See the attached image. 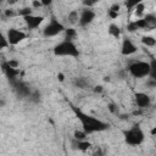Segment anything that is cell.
<instances>
[{
    "mask_svg": "<svg viewBox=\"0 0 156 156\" xmlns=\"http://www.w3.org/2000/svg\"><path fill=\"white\" fill-rule=\"evenodd\" d=\"M63 32H65V40L73 41V39L77 37V30L74 28H66Z\"/></svg>",
    "mask_w": 156,
    "mask_h": 156,
    "instance_id": "cell-16",
    "label": "cell"
},
{
    "mask_svg": "<svg viewBox=\"0 0 156 156\" xmlns=\"http://www.w3.org/2000/svg\"><path fill=\"white\" fill-rule=\"evenodd\" d=\"M54 55L55 56H69L77 57L79 56V50L77 49L76 44L71 40H62L61 43L54 46Z\"/></svg>",
    "mask_w": 156,
    "mask_h": 156,
    "instance_id": "cell-3",
    "label": "cell"
},
{
    "mask_svg": "<svg viewBox=\"0 0 156 156\" xmlns=\"http://www.w3.org/2000/svg\"><path fill=\"white\" fill-rule=\"evenodd\" d=\"M88 84H89L88 80H87L85 78H83V77H80V78H76V79H74V85L78 87V88H80V89L87 88Z\"/></svg>",
    "mask_w": 156,
    "mask_h": 156,
    "instance_id": "cell-19",
    "label": "cell"
},
{
    "mask_svg": "<svg viewBox=\"0 0 156 156\" xmlns=\"http://www.w3.org/2000/svg\"><path fill=\"white\" fill-rule=\"evenodd\" d=\"M16 15H17V12H16L15 10H11V9H7V10H5V16H6L7 18L15 17Z\"/></svg>",
    "mask_w": 156,
    "mask_h": 156,
    "instance_id": "cell-28",
    "label": "cell"
},
{
    "mask_svg": "<svg viewBox=\"0 0 156 156\" xmlns=\"http://www.w3.org/2000/svg\"><path fill=\"white\" fill-rule=\"evenodd\" d=\"M74 145H76L74 147L80 150V151H87L91 146V144L87 140H76V139H74Z\"/></svg>",
    "mask_w": 156,
    "mask_h": 156,
    "instance_id": "cell-13",
    "label": "cell"
},
{
    "mask_svg": "<svg viewBox=\"0 0 156 156\" xmlns=\"http://www.w3.org/2000/svg\"><path fill=\"white\" fill-rule=\"evenodd\" d=\"M110 9H111V10H113V11H116V12H118V11H119V9H121V5H119V4H113Z\"/></svg>",
    "mask_w": 156,
    "mask_h": 156,
    "instance_id": "cell-33",
    "label": "cell"
},
{
    "mask_svg": "<svg viewBox=\"0 0 156 156\" xmlns=\"http://www.w3.org/2000/svg\"><path fill=\"white\" fill-rule=\"evenodd\" d=\"M108 34H110V35H112L113 38L118 39V38L121 37V28H119L117 24L111 23V24L108 26Z\"/></svg>",
    "mask_w": 156,
    "mask_h": 156,
    "instance_id": "cell-14",
    "label": "cell"
},
{
    "mask_svg": "<svg viewBox=\"0 0 156 156\" xmlns=\"http://www.w3.org/2000/svg\"><path fill=\"white\" fill-rule=\"evenodd\" d=\"M99 1H100V0H91V2H93V4H94V5H95V4H98V2H99Z\"/></svg>",
    "mask_w": 156,
    "mask_h": 156,
    "instance_id": "cell-39",
    "label": "cell"
},
{
    "mask_svg": "<svg viewBox=\"0 0 156 156\" xmlns=\"http://www.w3.org/2000/svg\"><path fill=\"white\" fill-rule=\"evenodd\" d=\"M1 69H2V72L5 73V76L7 77V79L10 80V83L15 82V80L17 79V76L20 74V69L11 67V66L7 63V61L1 62Z\"/></svg>",
    "mask_w": 156,
    "mask_h": 156,
    "instance_id": "cell-9",
    "label": "cell"
},
{
    "mask_svg": "<svg viewBox=\"0 0 156 156\" xmlns=\"http://www.w3.org/2000/svg\"><path fill=\"white\" fill-rule=\"evenodd\" d=\"M94 18H95V12H94L90 7H87V9H84V10L79 13L78 24H79L80 27H85V26H88L89 23H91Z\"/></svg>",
    "mask_w": 156,
    "mask_h": 156,
    "instance_id": "cell-8",
    "label": "cell"
},
{
    "mask_svg": "<svg viewBox=\"0 0 156 156\" xmlns=\"http://www.w3.org/2000/svg\"><path fill=\"white\" fill-rule=\"evenodd\" d=\"M141 43L146 46H155L156 44V39L154 37H150V35H144L141 38Z\"/></svg>",
    "mask_w": 156,
    "mask_h": 156,
    "instance_id": "cell-18",
    "label": "cell"
},
{
    "mask_svg": "<svg viewBox=\"0 0 156 156\" xmlns=\"http://www.w3.org/2000/svg\"><path fill=\"white\" fill-rule=\"evenodd\" d=\"M133 115H134V116H140V115H141V108H139V110H135V111H133Z\"/></svg>",
    "mask_w": 156,
    "mask_h": 156,
    "instance_id": "cell-37",
    "label": "cell"
},
{
    "mask_svg": "<svg viewBox=\"0 0 156 156\" xmlns=\"http://www.w3.org/2000/svg\"><path fill=\"white\" fill-rule=\"evenodd\" d=\"M23 20H24L28 29H37L43 23L44 17L43 16H37V15H28V16H24Z\"/></svg>",
    "mask_w": 156,
    "mask_h": 156,
    "instance_id": "cell-11",
    "label": "cell"
},
{
    "mask_svg": "<svg viewBox=\"0 0 156 156\" xmlns=\"http://www.w3.org/2000/svg\"><path fill=\"white\" fill-rule=\"evenodd\" d=\"M134 100H135V104L138 106V108H145V107H149L151 105V98L146 94V93H141V91H138L134 94Z\"/></svg>",
    "mask_w": 156,
    "mask_h": 156,
    "instance_id": "cell-10",
    "label": "cell"
},
{
    "mask_svg": "<svg viewBox=\"0 0 156 156\" xmlns=\"http://www.w3.org/2000/svg\"><path fill=\"white\" fill-rule=\"evenodd\" d=\"M127 30H128V32H130V33H133V32L138 30V27H136V24H135V21H133V22H129V23H128V26H127Z\"/></svg>",
    "mask_w": 156,
    "mask_h": 156,
    "instance_id": "cell-27",
    "label": "cell"
},
{
    "mask_svg": "<svg viewBox=\"0 0 156 156\" xmlns=\"http://www.w3.org/2000/svg\"><path fill=\"white\" fill-rule=\"evenodd\" d=\"M128 72L134 78H144L149 77L150 73V63L146 61H135L128 66Z\"/></svg>",
    "mask_w": 156,
    "mask_h": 156,
    "instance_id": "cell-4",
    "label": "cell"
},
{
    "mask_svg": "<svg viewBox=\"0 0 156 156\" xmlns=\"http://www.w3.org/2000/svg\"><path fill=\"white\" fill-rule=\"evenodd\" d=\"M135 52H136V46L134 45V43L129 38H124L122 41V46H121V54L123 56H129Z\"/></svg>",
    "mask_w": 156,
    "mask_h": 156,
    "instance_id": "cell-12",
    "label": "cell"
},
{
    "mask_svg": "<svg viewBox=\"0 0 156 156\" xmlns=\"http://www.w3.org/2000/svg\"><path fill=\"white\" fill-rule=\"evenodd\" d=\"M39 1L41 2L43 6H49V5H51V2H52V0H39Z\"/></svg>",
    "mask_w": 156,
    "mask_h": 156,
    "instance_id": "cell-34",
    "label": "cell"
},
{
    "mask_svg": "<svg viewBox=\"0 0 156 156\" xmlns=\"http://www.w3.org/2000/svg\"><path fill=\"white\" fill-rule=\"evenodd\" d=\"M10 44H9V41H7V39H6V37L0 32V50H2V49H5V48H7Z\"/></svg>",
    "mask_w": 156,
    "mask_h": 156,
    "instance_id": "cell-24",
    "label": "cell"
},
{
    "mask_svg": "<svg viewBox=\"0 0 156 156\" xmlns=\"http://www.w3.org/2000/svg\"><path fill=\"white\" fill-rule=\"evenodd\" d=\"M134 9H135V11H134L135 16H136V17H141V15L144 13V10H145L144 1H143V2H140V4H138L136 6H134Z\"/></svg>",
    "mask_w": 156,
    "mask_h": 156,
    "instance_id": "cell-20",
    "label": "cell"
},
{
    "mask_svg": "<svg viewBox=\"0 0 156 156\" xmlns=\"http://www.w3.org/2000/svg\"><path fill=\"white\" fill-rule=\"evenodd\" d=\"M29 100L33 101V102H39V100H40V93L38 90L32 91L30 95H29Z\"/></svg>",
    "mask_w": 156,
    "mask_h": 156,
    "instance_id": "cell-26",
    "label": "cell"
},
{
    "mask_svg": "<svg viewBox=\"0 0 156 156\" xmlns=\"http://www.w3.org/2000/svg\"><path fill=\"white\" fill-rule=\"evenodd\" d=\"M143 1L144 0H126L124 1V5H126V7L128 10H132V9H134V6H136L138 4L143 2Z\"/></svg>",
    "mask_w": 156,
    "mask_h": 156,
    "instance_id": "cell-22",
    "label": "cell"
},
{
    "mask_svg": "<svg viewBox=\"0 0 156 156\" xmlns=\"http://www.w3.org/2000/svg\"><path fill=\"white\" fill-rule=\"evenodd\" d=\"M107 15H108V17H110V18H112V20H115V18H117V17H118V12H116V11H113V10H111V9H108Z\"/></svg>",
    "mask_w": 156,
    "mask_h": 156,
    "instance_id": "cell-29",
    "label": "cell"
},
{
    "mask_svg": "<svg viewBox=\"0 0 156 156\" xmlns=\"http://www.w3.org/2000/svg\"><path fill=\"white\" fill-rule=\"evenodd\" d=\"M107 108H108V111H110L111 113H116V112H117V107H116V105L112 104V102H110V104L107 105Z\"/></svg>",
    "mask_w": 156,
    "mask_h": 156,
    "instance_id": "cell-30",
    "label": "cell"
},
{
    "mask_svg": "<svg viewBox=\"0 0 156 156\" xmlns=\"http://www.w3.org/2000/svg\"><path fill=\"white\" fill-rule=\"evenodd\" d=\"M143 18L145 20V22H146L149 29L155 28V26H156V16H155L154 13H147V15H146L145 17H143Z\"/></svg>",
    "mask_w": 156,
    "mask_h": 156,
    "instance_id": "cell-15",
    "label": "cell"
},
{
    "mask_svg": "<svg viewBox=\"0 0 156 156\" xmlns=\"http://www.w3.org/2000/svg\"><path fill=\"white\" fill-rule=\"evenodd\" d=\"M17 15L18 16H22V17L28 16V15H32V9L30 7H22V9H20L17 11Z\"/></svg>",
    "mask_w": 156,
    "mask_h": 156,
    "instance_id": "cell-23",
    "label": "cell"
},
{
    "mask_svg": "<svg viewBox=\"0 0 156 156\" xmlns=\"http://www.w3.org/2000/svg\"><path fill=\"white\" fill-rule=\"evenodd\" d=\"M155 134H156V127H154L151 129V135H155Z\"/></svg>",
    "mask_w": 156,
    "mask_h": 156,
    "instance_id": "cell-38",
    "label": "cell"
},
{
    "mask_svg": "<svg viewBox=\"0 0 156 156\" xmlns=\"http://www.w3.org/2000/svg\"><path fill=\"white\" fill-rule=\"evenodd\" d=\"M57 79H58V82H63V80H65V76H63V73L60 72V73L57 74Z\"/></svg>",
    "mask_w": 156,
    "mask_h": 156,
    "instance_id": "cell-36",
    "label": "cell"
},
{
    "mask_svg": "<svg viewBox=\"0 0 156 156\" xmlns=\"http://www.w3.org/2000/svg\"><path fill=\"white\" fill-rule=\"evenodd\" d=\"M78 18H79V13H78L77 10H72V11L68 13V17H67V20H68V22H69L71 24L78 23Z\"/></svg>",
    "mask_w": 156,
    "mask_h": 156,
    "instance_id": "cell-17",
    "label": "cell"
},
{
    "mask_svg": "<svg viewBox=\"0 0 156 156\" xmlns=\"http://www.w3.org/2000/svg\"><path fill=\"white\" fill-rule=\"evenodd\" d=\"M87 136H88V134H87L84 130H76V132L73 133V138H74L76 140H85Z\"/></svg>",
    "mask_w": 156,
    "mask_h": 156,
    "instance_id": "cell-21",
    "label": "cell"
},
{
    "mask_svg": "<svg viewBox=\"0 0 156 156\" xmlns=\"http://www.w3.org/2000/svg\"><path fill=\"white\" fill-rule=\"evenodd\" d=\"M1 1H2V0H0V2H1Z\"/></svg>",
    "mask_w": 156,
    "mask_h": 156,
    "instance_id": "cell-40",
    "label": "cell"
},
{
    "mask_svg": "<svg viewBox=\"0 0 156 156\" xmlns=\"http://www.w3.org/2000/svg\"><path fill=\"white\" fill-rule=\"evenodd\" d=\"M26 33L23 30H20L17 28H10L7 30V34H6V39L9 41L10 45H17L20 44L22 40L26 39Z\"/></svg>",
    "mask_w": 156,
    "mask_h": 156,
    "instance_id": "cell-6",
    "label": "cell"
},
{
    "mask_svg": "<svg viewBox=\"0 0 156 156\" xmlns=\"http://www.w3.org/2000/svg\"><path fill=\"white\" fill-rule=\"evenodd\" d=\"M32 6H33L34 9H39V7H40V6H43V5H41V2H40L39 0H33Z\"/></svg>",
    "mask_w": 156,
    "mask_h": 156,
    "instance_id": "cell-32",
    "label": "cell"
},
{
    "mask_svg": "<svg viewBox=\"0 0 156 156\" xmlns=\"http://www.w3.org/2000/svg\"><path fill=\"white\" fill-rule=\"evenodd\" d=\"M135 24H136L138 29H149V28H147V24H146V22H145L144 18L136 20V21H135Z\"/></svg>",
    "mask_w": 156,
    "mask_h": 156,
    "instance_id": "cell-25",
    "label": "cell"
},
{
    "mask_svg": "<svg viewBox=\"0 0 156 156\" xmlns=\"http://www.w3.org/2000/svg\"><path fill=\"white\" fill-rule=\"evenodd\" d=\"M123 136H124V141L130 146H138L145 139V134L139 124H135L132 128L123 130Z\"/></svg>",
    "mask_w": 156,
    "mask_h": 156,
    "instance_id": "cell-2",
    "label": "cell"
},
{
    "mask_svg": "<svg viewBox=\"0 0 156 156\" xmlns=\"http://www.w3.org/2000/svg\"><path fill=\"white\" fill-rule=\"evenodd\" d=\"M7 63H9L11 67H13V68H18V66H20V63H18L17 60H10V61H7Z\"/></svg>",
    "mask_w": 156,
    "mask_h": 156,
    "instance_id": "cell-31",
    "label": "cell"
},
{
    "mask_svg": "<svg viewBox=\"0 0 156 156\" xmlns=\"http://www.w3.org/2000/svg\"><path fill=\"white\" fill-rule=\"evenodd\" d=\"M72 110H73L74 115L77 116V118L79 119L82 128L87 134H91V133H96V132H104V130L108 129V127H110L108 123L99 119L98 117L88 115L74 106H72Z\"/></svg>",
    "mask_w": 156,
    "mask_h": 156,
    "instance_id": "cell-1",
    "label": "cell"
},
{
    "mask_svg": "<svg viewBox=\"0 0 156 156\" xmlns=\"http://www.w3.org/2000/svg\"><path fill=\"white\" fill-rule=\"evenodd\" d=\"M65 29H66L65 26H63L55 16H52L51 20H50V22L44 27V29H43V35L46 37V38L55 37V35L62 33Z\"/></svg>",
    "mask_w": 156,
    "mask_h": 156,
    "instance_id": "cell-5",
    "label": "cell"
},
{
    "mask_svg": "<svg viewBox=\"0 0 156 156\" xmlns=\"http://www.w3.org/2000/svg\"><path fill=\"white\" fill-rule=\"evenodd\" d=\"M102 90H104V88H102L101 85H96V87L94 88V91H95V93H101Z\"/></svg>",
    "mask_w": 156,
    "mask_h": 156,
    "instance_id": "cell-35",
    "label": "cell"
},
{
    "mask_svg": "<svg viewBox=\"0 0 156 156\" xmlns=\"http://www.w3.org/2000/svg\"><path fill=\"white\" fill-rule=\"evenodd\" d=\"M11 84H12V87H13L16 94H17L20 98H29V95H30L32 91H30L29 87H28L24 82H22V80H20V79H16V80L12 82Z\"/></svg>",
    "mask_w": 156,
    "mask_h": 156,
    "instance_id": "cell-7",
    "label": "cell"
}]
</instances>
